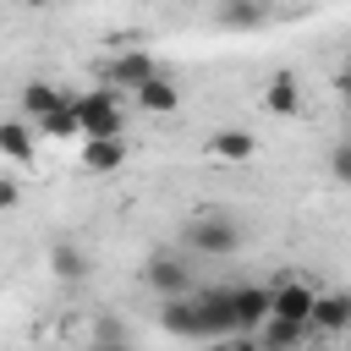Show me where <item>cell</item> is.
Returning a JSON list of instances; mask_svg holds the SVG:
<instances>
[{"label": "cell", "mask_w": 351, "mask_h": 351, "mask_svg": "<svg viewBox=\"0 0 351 351\" xmlns=\"http://www.w3.org/2000/svg\"><path fill=\"white\" fill-rule=\"evenodd\" d=\"M60 104H66V99H60L55 82H27V88H22V121H27V126H38V121H44L49 110H60Z\"/></svg>", "instance_id": "obj_14"}, {"label": "cell", "mask_w": 351, "mask_h": 351, "mask_svg": "<svg viewBox=\"0 0 351 351\" xmlns=\"http://www.w3.org/2000/svg\"><path fill=\"white\" fill-rule=\"evenodd\" d=\"M38 137H49V143H66V137H77V115H71V99L60 104V110H49L38 126H33Z\"/></svg>", "instance_id": "obj_16"}, {"label": "cell", "mask_w": 351, "mask_h": 351, "mask_svg": "<svg viewBox=\"0 0 351 351\" xmlns=\"http://www.w3.org/2000/svg\"><path fill=\"white\" fill-rule=\"evenodd\" d=\"M148 285H154L159 296H186V291H192V269H186L176 252H154V258H148Z\"/></svg>", "instance_id": "obj_9"}, {"label": "cell", "mask_w": 351, "mask_h": 351, "mask_svg": "<svg viewBox=\"0 0 351 351\" xmlns=\"http://www.w3.org/2000/svg\"><path fill=\"white\" fill-rule=\"evenodd\" d=\"M71 115H77V137H126V110H121V93L115 88H88L71 99Z\"/></svg>", "instance_id": "obj_1"}, {"label": "cell", "mask_w": 351, "mask_h": 351, "mask_svg": "<svg viewBox=\"0 0 351 351\" xmlns=\"http://www.w3.org/2000/svg\"><path fill=\"white\" fill-rule=\"evenodd\" d=\"M208 351H258L252 335H225V340H208Z\"/></svg>", "instance_id": "obj_17"}, {"label": "cell", "mask_w": 351, "mask_h": 351, "mask_svg": "<svg viewBox=\"0 0 351 351\" xmlns=\"http://www.w3.org/2000/svg\"><path fill=\"white\" fill-rule=\"evenodd\" d=\"M329 170H335V181H346V176H351V154H346V148H335V159H329Z\"/></svg>", "instance_id": "obj_19"}, {"label": "cell", "mask_w": 351, "mask_h": 351, "mask_svg": "<svg viewBox=\"0 0 351 351\" xmlns=\"http://www.w3.org/2000/svg\"><path fill=\"white\" fill-rule=\"evenodd\" d=\"M154 71H159V66H154L143 49H121V55L110 60V71H104V88H115V93H121V88H137V82H143V77H154Z\"/></svg>", "instance_id": "obj_11"}, {"label": "cell", "mask_w": 351, "mask_h": 351, "mask_svg": "<svg viewBox=\"0 0 351 351\" xmlns=\"http://www.w3.org/2000/svg\"><path fill=\"white\" fill-rule=\"evenodd\" d=\"M126 159H132L126 137H82V170L88 176H115Z\"/></svg>", "instance_id": "obj_6"}, {"label": "cell", "mask_w": 351, "mask_h": 351, "mask_svg": "<svg viewBox=\"0 0 351 351\" xmlns=\"http://www.w3.org/2000/svg\"><path fill=\"white\" fill-rule=\"evenodd\" d=\"M346 324H351V296H346V291H318V296H313V313H307V329L340 335Z\"/></svg>", "instance_id": "obj_10"}, {"label": "cell", "mask_w": 351, "mask_h": 351, "mask_svg": "<svg viewBox=\"0 0 351 351\" xmlns=\"http://www.w3.org/2000/svg\"><path fill=\"white\" fill-rule=\"evenodd\" d=\"M33 154H38V132H33L27 121H0V159L33 165Z\"/></svg>", "instance_id": "obj_12"}, {"label": "cell", "mask_w": 351, "mask_h": 351, "mask_svg": "<svg viewBox=\"0 0 351 351\" xmlns=\"http://www.w3.org/2000/svg\"><path fill=\"white\" fill-rule=\"evenodd\" d=\"M16 203H22V186H16L11 176H0V214H5V208H16Z\"/></svg>", "instance_id": "obj_18"}, {"label": "cell", "mask_w": 351, "mask_h": 351, "mask_svg": "<svg viewBox=\"0 0 351 351\" xmlns=\"http://www.w3.org/2000/svg\"><path fill=\"white\" fill-rule=\"evenodd\" d=\"M285 351H313V346H285Z\"/></svg>", "instance_id": "obj_21"}, {"label": "cell", "mask_w": 351, "mask_h": 351, "mask_svg": "<svg viewBox=\"0 0 351 351\" xmlns=\"http://www.w3.org/2000/svg\"><path fill=\"white\" fill-rule=\"evenodd\" d=\"M219 27H263V0H225Z\"/></svg>", "instance_id": "obj_15"}, {"label": "cell", "mask_w": 351, "mask_h": 351, "mask_svg": "<svg viewBox=\"0 0 351 351\" xmlns=\"http://www.w3.org/2000/svg\"><path fill=\"white\" fill-rule=\"evenodd\" d=\"M208 154H214V159L241 165V159H252V154H258V137H252V132H241V126H225V132H214V137H208Z\"/></svg>", "instance_id": "obj_13"}, {"label": "cell", "mask_w": 351, "mask_h": 351, "mask_svg": "<svg viewBox=\"0 0 351 351\" xmlns=\"http://www.w3.org/2000/svg\"><path fill=\"white\" fill-rule=\"evenodd\" d=\"M22 5H55V0H22Z\"/></svg>", "instance_id": "obj_20"}, {"label": "cell", "mask_w": 351, "mask_h": 351, "mask_svg": "<svg viewBox=\"0 0 351 351\" xmlns=\"http://www.w3.org/2000/svg\"><path fill=\"white\" fill-rule=\"evenodd\" d=\"M313 285L307 280H285V285H269V318H285V324H307L313 313Z\"/></svg>", "instance_id": "obj_4"}, {"label": "cell", "mask_w": 351, "mask_h": 351, "mask_svg": "<svg viewBox=\"0 0 351 351\" xmlns=\"http://www.w3.org/2000/svg\"><path fill=\"white\" fill-rule=\"evenodd\" d=\"M263 110H269V115H302V110H307V93H302V82H296V71H274V77L263 82Z\"/></svg>", "instance_id": "obj_7"}, {"label": "cell", "mask_w": 351, "mask_h": 351, "mask_svg": "<svg viewBox=\"0 0 351 351\" xmlns=\"http://www.w3.org/2000/svg\"><path fill=\"white\" fill-rule=\"evenodd\" d=\"M132 104L148 110V115H176V110H181V88H176V77L154 71V77H143V82L132 88Z\"/></svg>", "instance_id": "obj_5"}, {"label": "cell", "mask_w": 351, "mask_h": 351, "mask_svg": "<svg viewBox=\"0 0 351 351\" xmlns=\"http://www.w3.org/2000/svg\"><path fill=\"white\" fill-rule=\"evenodd\" d=\"M88 269H93V263H88V247H82V241L60 236V241L49 247V274H55L60 285H82V280H88Z\"/></svg>", "instance_id": "obj_8"}, {"label": "cell", "mask_w": 351, "mask_h": 351, "mask_svg": "<svg viewBox=\"0 0 351 351\" xmlns=\"http://www.w3.org/2000/svg\"><path fill=\"white\" fill-rule=\"evenodd\" d=\"M186 247L203 252V258H230V252H241V219L197 214V219H186Z\"/></svg>", "instance_id": "obj_2"}, {"label": "cell", "mask_w": 351, "mask_h": 351, "mask_svg": "<svg viewBox=\"0 0 351 351\" xmlns=\"http://www.w3.org/2000/svg\"><path fill=\"white\" fill-rule=\"evenodd\" d=\"M225 296H230L236 335H258V324L269 318V285H225Z\"/></svg>", "instance_id": "obj_3"}]
</instances>
